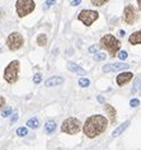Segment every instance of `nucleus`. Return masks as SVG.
I'll use <instances>...</instances> for the list:
<instances>
[{"label":"nucleus","mask_w":141,"mask_h":150,"mask_svg":"<svg viewBox=\"0 0 141 150\" xmlns=\"http://www.w3.org/2000/svg\"><path fill=\"white\" fill-rule=\"evenodd\" d=\"M107 125H108V121L104 116L102 115H94L88 117V120L84 123V134L85 136L89 139H94L97 137L98 135L103 134L107 129Z\"/></svg>","instance_id":"obj_1"},{"label":"nucleus","mask_w":141,"mask_h":150,"mask_svg":"<svg viewBox=\"0 0 141 150\" xmlns=\"http://www.w3.org/2000/svg\"><path fill=\"white\" fill-rule=\"evenodd\" d=\"M101 48L107 50L109 52V55L114 57V56H117L118 51L121 48V42L113 35H106L101 38Z\"/></svg>","instance_id":"obj_2"},{"label":"nucleus","mask_w":141,"mask_h":150,"mask_svg":"<svg viewBox=\"0 0 141 150\" xmlns=\"http://www.w3.org/2000/svg\"><path fill=\"white\" fill-rule=\"evenodd\" d=\"M18 74H19V61L18 60H13L9 62V65L5 67L4 70V79L8 81L9 84H14L18 80Z\"/></svg>","instance_id":"obj_3"},{"label":"nucleus","mask_w":141,"mask_h":150,"mask_svg":"<svg viewBox=\"0 0 141 150\" xmlns=\"http://www.w3.org/2000/svg\"><path fill=\"white\" fill-rule=\"evenodd\" d=\"M80 130H81V122L78 118H74V117L66 118L61 125V131L69 135L78 134Z\"/></svg>","instance_id":"obj_4"},{"label":"nucleus","mask_w":141,"mask_h":150,"mask_svg":"<svg viewBox=\"0 0 141 150\" xmlns=\"http://www.w3.org/2000/svg\"><path fill=\"white\" fill-rule=\"evenodd\" d=\"M17 13L20 18L28 16L29 13H32L36 8V3L33 0H18L16 3Z\"/></svg>","instance_id":"obj_5"},{"label":"nucleus","mask_w":141,"mask_h":150,"mask_svg":"<svg viewBox=\"0 0 141 150\" xmlns=\"http://www.w3.org/2000/svg\"><path fill=\"white\" fill-rule=\"evenodd\" d=\"M23 43H24L23 36H22L19 32H12L8 36V38H6V45H8V48H9V50H12V51L19 50V48L23 46Z\"/></svg>","instance_id":"obj_6"},{"label":"nucleus","mask_w":141,"mask_h":150,"mask_svg":"<svg viewBox=\"0 0 141 150\" xmlns=\"http://www.w3.org/2000/svg\"><path fill=\"white\" fill-rule=\"evenodd\" d=\"M98 17H99L98 12H94V10H90V9H84L79 13L78 19H79L80 22H83L84 25L89 27V25H92L93 23H94V21L98 19Z\"/></svg>","instance_id":"obj_7"},{"label":"nucleus","mask_w":141,"mask_h":150,"mask_svg":"<svg viewBox=\"0 0 141 150\" xmlns=\"http://www.w3.org/2000/svg\"><path fill=\"white\" fill-rule=\"evenodd\" d=\"M123 21L127 24H133L136 21V13L133 5H127L123 10Z\"/></svg>","instance_id":"obj_8"},{"label":"nucleus","mask_w":141,"mask_h":150,"mask_svg":"<svg viewBox=\"0 0 141 150\" xmlns=\"http://www.w3.org/2000/svg\"><path fill=\"white\" fill-rule=\"evenodd\" d=\"M132 78H133V74L132 73H122V74H120L116 78V81H117L118 85H125L126 83H128V81L131 80Z\"/></svg>","instance_id":"obj_9"},{"label":"nucleus","mask_w":141,"mask_h":150,"mask_svg":"<svg viewBox=\"0 0 141 150\" xmlns=\"http://www.w3.org/2000/svg\"><path fill=\"white\" fill-rule=\"evenodd\" d=\"M104 111L107 112V115H108L109 122L114 125V122H116V116H117V112L114 110V107H112L111 104H104Z\"/></svg>","instance_id":"obj_10"},{"label":"nucleus","mask_w":141,"mask_h":150,"mask_svg":"<svg viewBox=\"0 0 141 150\" xmlns=\"http://www.w3.org/2000/svg\"><path fill=\"white\" fill-rule=\"evenodd\" d=\"M62 83H64V79L61 76H52L44 81V85L46 87H56V85H60Z\"/></svg>","instance_id":"obj_11"},{"label":"nucleus","mask_w":141,"mask_h":150,"mask_svg":"<svg viewBox=\"0 0 141 150\" xmlns=\"http://www.w3.org/2000/svg\"><path fill=\"white\" fill-rule=\"evenodd\" d=\"M128 42L131 45H140L141 43V29L137 32H133L132 35L128 37Z\"/></svg>","instance_id":"obj_12"},{"label":"nucleus","mask_w":141,"mask_h":150,"mask_svg":"<svg viewBox=\"0 0 141 150\" xmlns=\"http://www.w3.org/2000/svg\"><path fill=\"white\" fill-rule=\"evenodd\" d=\"M68 69H69L70 71H74V73L79 74V75H83V76H84L85 74H87L84 69H81L79 65H76V64H74V62H68Z\"/></svg>","instance_id":"obj_13"},{"label":"nucleus","mask_w":141,"mask_h":150,"mask_svg":"<svg viewBox=\"0 0 141 150\" xmlns=\"http://www.w3.org/2000/svg\"><path fill=\"white\" fill-rule=\"evenodd\" d=\"M128 126H130V121H126V122H123V123H121V125L118 126L117 129H116V130H114L113 132H112V136H113V137L120 136V135H121L122 132H123V131H125L126 129H127Z\"/></svg>","instance_id":"obj_14"},{"label":"nucleus","mask_w":141,"mask_h":150,"mask_svg":"<svg viewBox=\"0 0 141 150\" xmlns=\"http://www.w3.org/2000/svg\"><path fill=\"white\" fill-rule=\"evenodd\" d=\"M55 130H56V122L55 121H47L44 123V131L47 134H52Z\"/></svg>","instance_id":"obj_15"},{"label":"nucleus","mask_w":141,"mask_h":150,"mask_svg":"<svg viewBox=\"0 0 141 150\" xmlns=\"http://www.w3.org/2000/svg\"><path fill=\"white\" fill-rule=\"evenodd\" d=\"M27 126H28V127H31V129H37V127L39 126V121H38V118H37V117H32V118H29L28 121H27Z\"/></svg>","instance_id":"obj_16"},{"label":"nucleus","mask_w":141,"mask_h":150,"mask_svg":"<svg viewBox=\"0 0 141 150\" xmlns=\"http://www.w3.org/2000/svg\"><path fill=\"white\" fill-rule=\"evenodd\" d=\"M37 45H38V46H46L47 45V36L46 35H38V37H37Z\"/></svg>","instance_id":"obj_17"},{"label":"nucleus","mask_w":141,"mask_h":150,"mask_svg":"<svg viewBox=\"0 0 141 150\" xmlns=\"http://www.w3.org/2000/svg\"><path fill=\"white\" fill-rule=\"evenodd\" d=\"M112 65V64H111ZM128 67L127 64H123V62H117V64H113L112 65V71H117V70H122V69H126Z\"/></svg>","instance_id":"obj_18"},{"label":"nucleus","mask_w":141,"mask_h":150,"mask_svg":"<svg viewBox=\"0 0 141 150\" xmlns=\"http://www.w3.org/2000/svg\"><path fill=\"white\" fill-rule=\"evenodd\" d=\"M137 92L141 93V78L135 80V84H133V88H132V93H137Z\"/></svg>","instance_id":"obj_19"},{"label":"nucleus","mask_w":141,"mask_h":150,"mask_svg":"<svg viewBox=\"0 0 141 150\" xmlns=\"http://www.w3.org/2000/svg\"><path fill=\"white\" fill-rule=\"evenodd\" d=\"M27 134H28L27 127H18V130H17V135H18V136H25Z\"/></svg>","instance_id":"obj_20"},{"label":"nucleus","mask_w":141,"mask_h":150,"mask_svg":"<svg viewBox=\"0 0 141 150\" xmlns=\"http://www.w3.org/2000/svg\"><path fill=\"white\" fill-rule=\"evenodd\" d=\"M89 84H90V81H89L87 78H80V79H79V85H80V87L85 88V87H88Z\"/></svg>","instance_id":"obj_21"},{"label":"nucleus","mask_w":141,"mask_h":150,"mask_svg":"<svg viewBox=\"0 0 141 150\" xmlns=\"http://www.w3.org/2000/svg\"><path fill=\"white\" fill-rule=\"evenodd\" d=\"M106 3H107V0H92V4L93 5H98V6L104 5Z\"/></svg>","instance_id":"obj_22"},{"label":"nucleus","mask_w":141,"mask_h":150,"mask_svg":"<svg viewBox=\"0 0 141 150\" xmlns=\"http://www.w3.org/2000/svg\"><path fill=\"white\" fill-rule=\"evenodd\" d=\"M106 59V55L104 54H95L94 55V60L95 61H102V60Z\"/></svg>","instance_id":"obj_23"},{"label":"nucleus","mask_w":141,"mask_h":150,"mask_svg":"<svg viewBox=\"0 0 141 150\" xmlns=\"http://www.w3.org/2000/svg\"><path fill=\"white\" fill-rule=\"evenodd\" d=\"M117 55H118V57H120L121 60H126V59H127V56H128V54L126 51H120Z\"/></svg>","instance_id":"obj_24"},{"label":"nucleus","mask_w":141,"mask_h":150,"mask_svg":"<svg viewBox=\"0 0 141 150\" xmlns=\"http://www.w3.org/2000/svg\"><path fill=\"white\" fill-rule=\"evenodd\" d=\"M103 73H111V71H112V65H111V64H107V65H104L103 66Z\"/></svg>","instance_id":"obj_25"},{"label":"nucleus","mask_w":141,"mask_h":150,"mask_svg":"<svg viewBox=\"0 0 141 150\" xmlns=\"http://www.w3.org/2000/svg\"><path fill=\"white\" fill-rule=\"evenodd\" d=\"M139 104H140V100H139V99H135V98H133V99L130 100V106L133 107V108L137 107V106H139Z\"/></svg>","instance_id":"obj_26"},{"label":"nucleus","mask_w":141,"mask_h":150,"mask_svg":"<svg viewBox=\"0 0 141 150\" xmlns=\"http://www.w3.org/2000/svg\"><path fill=\"white\" fill-rule=\"evenodd\" d=\"M12 113V108L10 107H6L4 111H3V117H8V116Z\"/></svg>","instance_id":"obj_27"},{"label":"nucleus","mask_w":141,"mask_h":150,"mask_svg":"<svg viewBox=\"0 0 141 150\" xmlns=\"http://www.w3.org/2000/svg\"><path fill=\"white\" fill-rule=\"evenodd\" d=\"M41 80H42V76H41V74H36L35 76H33V81H35L36 84L41 83Z\"/></svg>","instance_id":"obj_28"},{"label":"nucleus","mask_w":141,"mask_h":150,"mask_svg":"<svg viewBox=\"0 0 141 150\" xmlns=\"http://www.w3.org/2000/svg\"><path fill=\"white\" fill-rule=\"evenodd\" d=\"M18 120V111H14V113L12 116V118H10V123H14Z\"/></svg>","instance_id":"obj_29"},{"label":"nucleus","mask_w":141,"mask_h":150,"mask_svg":"<svg viewBox=\"0 0 141 150\" xmlns=\"http://www.w3.org/2000/svg\"><path fill=\"white\" fill-rule=\"evenodd\" d=\"M97 51H98V47H95V46H90V47H89V52H90V54H95Z\"/></svg>","instance_id":"obj_30"},{"label":"nucleus","mask_w":141,"mask_h":150,"mask_svg":"<svg viewBox=\"0 0 141 150\" xmlns=\"http://www.w3.org/2000/svg\"><path fill=\"white\" fill-rule=\"evenodd\" d=\"M4 106H5V99H4V97L0 96V110H1Z\"/></svg>","instance_id":"obj_31"},{"label":"nucleus","mask_w":141,"mask_h":150,"mask_svg":"<svg viewBox=\"0 0 141 150\" xmlns=\"http://www.w3.org/2000/svg\"><path fill=\"white\" fill-rule=\"evenodd\" d=\"M80 0H75V1H71V3H70V4H71V5H79L80 4Z\"/></svg>","instance_id":"obj_32"},{"label":"nucleus","mask_w":141,"mask_h":150,"mask_svg":"<svg viewBox=\"0 0 141 150\" xmlns=\"http://www.w3.org/2000/svg\"><path fill=\"white\" fill-rule=\"evenodd\" d=\"M52 4H55V1H46V8H50Z\"/></svg>","instance_id":"obj_33"},{"label":"nucleus","mask_w":141,"mask_h":150,"mask_svg":"<svg viewBox=\"0 0 141 150\" xmlns=\"http://www.w3.org/2000/svg\"><path fill=\"white\" fill-rule=\"evenodd\" d=\"M98 100H99V102H101V103L104 102V99H103V97H102V96H98Z\"/></svg>","instance_id":"obj_34"},{"label":"nucleus","mask_w":141,"mask_h":150,"mask_svg":"<svg viewBox=\"0 0 141 150\" xmlns=\"http://www.w3.org/2000/svg\"><path fill=\"white\" fill-rule=\"evenodd\" d=\"M137 4H139V9L141 10V0H139V1H137Z\"/></svg>","instance_id":"obj_35"},{"label":"nucleus","mask_w":141,"mask_h":150,"mask_svg":"<svg viewBox=\"0 0 141 150\" xmlns=\"http://www.w3.org/2000/svg\"><path fill=\"white\" fill-rule=\"evenodd\" d=\"M120 35H121V36H125V31H122V29H121V31H120Z\"/></svg>","instance_id":"obj_36"}]
</instances>
